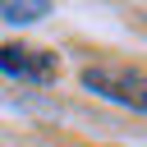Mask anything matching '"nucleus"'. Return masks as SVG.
I'll return each instance as SVG.
<instances>
[{
  "label": "nucleus",
  "mask_w": 147,
  "mask_h": 147,
  "mask_svg": "<svg viewBox=\"0 0 147 147\" xmlns=\"http://www.w3.org/2000/svg\"><path fill=\"white\" fill-rule=\"evenodd\" d=\"M83 87L106 96V101H119V106L147 115V69H138V64H87L83 69Z\"/></svg>",
  "instance_id": "f257e3e1"
},
{
  "label": "nucleus",
  "mask_w": 147,
  "mask_h": 147,
  "mask_svg": "<svg viewBox=\"0 0 147 147\" xmlns=\"http://www.w3.org/2000/svg\"><path fill=\"white\" fill-rule=\"evenodd\" d=\"M46 14H51L46 0H23V5H18V0H5V5H0V18H5V23H37V18H46Z\"/></svg>",
  "instance_id": "7ed1b4c3"
},
{
  "label": "nucleus",
  "mask_w": 147,
  "mask_h": 147,
  "mask_svg": "<svg viewBox=\"0 0 147 147\" xmlns=\"http://www.w3.org/2000/svg\"><path fill=\"white\" fill-rule=\"evenodd\" d=\"M0 69H5L9 78H18V83L46 87V83H55L60 60H55L51 51H41V46H0Z\"/></svg>",
  "instance_id": "f03ea898"
}]
</instances>
